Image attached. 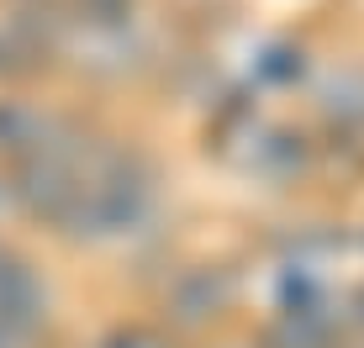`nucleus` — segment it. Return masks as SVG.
Wrapping results in <instances>:
<instances>
[{
  "instance_id": "obj_1",
  "label": "nucleus",
  "mask_w": 364,
  "mask_h": 348,
  "mask_svg": "<svg viewBox=\"0 0 364 348\" xmlns=\"http://www.w3.org/2000/svg\"><path fill=\"white\" fill-rule=\"evenodd\" d=\"M217 158H222L228 174H237V180L280 190V185L306 180L311 143L301 138V132L280 127V121L259 116V111H232V116L217 127Z\"/></svg>"
},
{
  "instance_id": "obj_2",
  "label": "nucleus",
  "mask_w": 364,
  "mask_h": 348,
  "mask_svg": "<svg viewBox=\"0 0 364 348\" xmlns=\"http://www.w3.org/2000/svg\"><path fill=\"white\" fill-rule=\"evenodd\" d=\"M232 295H237L232 269H222V264H180V269L164 275V285H159V295H154V312H159L154 322L169 327L174 338H191V332H206L211 322L228 312Z\"/></svg>"
},
{
  "instance_id": "obj_3",
  "label": "nucleus",
  "mask_w": 364,
  "mask_h": 348,
  "mask_svg": "<svg viewBox=\"0 0 364 348\" xmlns=\"http://www.w3.org/2000/svg\"><path fill=\"white\" fill-rule=\"evenodd\" d=\"M0 322L32 332V338H48V343H53V327H58L53 280L43 275V264L6 227H0Z\"/></svg>"
},
{
  "instance_id": "obj_4",
  "label": "nucleus",
  "mask_w": 364,
  "mask_h": 348,
  "mask_svg": "<svg viewBox=\"0 0 364 348\" xmlns=\"http://www.w3.org/2000/svg\"><path fill=\"white\" fill-rule=\"evenodd\" d=\"M322 127H328L333 148H343L348 158L364 164V80L343 74L322 90Z\"/></svg>"
},
{
  "instance_id": "obj_5",
  "label": "nucleus",
  "mask_w": 364,
  "mask_h": 348,
  "mask_svg": "<svg viewBox=\"0 0 364 348\" xmlns=\"http://www.w3.org/2000/svg\"><path fill=\"white\" fill-rule=\"evenodd\" d=\"M90 348H180V338L169 327H159V322L137 317V322H111Z\"/></svg>"
},
{
  "instance_id": "obj_6",
  "label": "nucleus",
  "mask_w": 364,
  "mask_h": 348,
  "mask_svg": "<svg viewBox=\"0 0 364 348\" xmlns=\"http://www.w3.org/2000/svg\"><path fill=\"white\" fill-rule=\"evenodd\" d=\"M0 348H48V338H32V332L11 327V322H0Z\"/></svg>"
},
{
  "instance_id": "obj_7",
  "label": "nucleus",
  "mask_w": 364,
  "mask_h": 348,
  "mask_svg": "<svg viewBox=\"0 0 364 348\" xmlns=\"http://www.w3.org/2000/svg\"><path fill=\"white\" fill-rule=\"evenodd\" d=\"M6 222H21V217H16V185H11V174L0 169V227H6Z\"/></svg>"
},
{
  "instance_id": "obj_8",
  "label": "nucleus",
  "mask_w": 364,
  "mask_h": 348,
  "mask_svg": "<svg viewBox=\"0 0 364 348\" xmlns=\"http://www.w3.org/2000/svg\"><path fill=\"white\" fill-rule=\"evenodd\" d=\"M348 332L364 343V290L359 295H348Z\"/></svg>"
},
{
  "instance_id": "obj_9",
  "label": "nucleus",
  "mask_w": 364,
  "mask_h": 348,
  "mask_svg": "<svg viewBox=\"0 0 364 348\" xmlns=\"http://www.w3.org/2000/svg\"><path fill=\"white\" fill-rule=\"evenodd\" d=\"M217 348H232V343H217Z\"/></svg>"
}]
</instances>
